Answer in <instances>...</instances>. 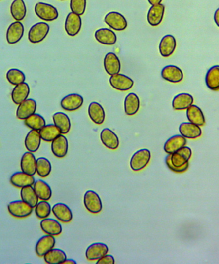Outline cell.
I'll return each mask as SVG.
<instances>
[{
	"label": "cell",
	"instance_id": "obj_1",
	"mask_svg": "<svg viewBox=\"0 0 219 264\" xmlns=\"http://www.w3.org/2000/svg\"><path fill=\"white\" fill-rule=\"evenodd\" d=\"M192 150L190 147H184L175 153L169 154L165 158V164L171 171L182 173L188 170L189 160L192 157Z\"/></svg>",
	"mask_w": 219,
	"mask_h": 264
},
{
	"label": "cell",
	"instance_id": "obj_2",
	"mask_svg": "<svg viewBox=\"0 0 219 264\" xmlns=\"http://www.w3.org/2000/svg\"><path fill=\"white\" fill-rule=\"evenodd\" d=\"M8 211L13 217L16 218H25L31 216L33 212V207L24 201H13L8 203Z\"/></svg>",
	"mask_w": 219,
	"mask_h": 264
},
{
	"label": "cell",
	"instance_id": "obj_3",
	"mask_svg": "<svg viewBox=\"0 0 219 264\" xmlns=\"http://www.w3.org/2000/svg\"><path fill=\"white\" fill-rule=\"evenodd\" d=\"M35 12L38 18L47 22L56 20L59 18V12L50 4L38 2L35 6Z\"/></svg>",
	"mask_w": 219,
	"mask_h": 264
},
{
	"label": "cell",
	"instance_id": "obj_4",
	"mask_svg": "<svg viewBox=\"0 0 219 264\" xmlns=\"http://www.w3.org/2000/svg\"><path fill=\"white\" fill-rule=\"evenodd\" d=\"M151 158L149 150L142 149L135 152L130 160V167L133 171H139L145 169Z\"/></svg>",
	"mask_w": 219,
	"mask_h": 264
},
{
	"label": "cell",
	"instance_id": "obj_5",
	"mask_svg": "<svg viewBox=\"0 0 219 264\" xmlns=\"http://www.w3.org/2000/svg\"><path fill=\"white\" fill-rule=\"evenodd\" d=\"M49 25L45 22H38L34 25L29 32V40L32 44H39L42 42L49 32Z\"/></svg>",
	"mask_w": 219,
	"mask_h": 264
},
{
	"label": "cell",
	"instance_id": "obj_6",
	"mask_svg": "<svg viewBox=\"0 0 219 264\" xmlns=\"http://www.w3.org/2000/svg\"><path fill=\"white\" fill-rule=\"evenodd\" d=\"M86 209L92 214H99L102 212L103 205L100 195L93 190H88L83 197Z\"/></svg>",
	"mask_w": 219,
	"mask_h": 264
},
{
	"label": "cell",
	"instance_id": "obj_7",
	"mask_svg": "<svg viewBox=\"0 0 219 264\" xmlns=\"http://www.w3.org/2000/svg\"><path fill=\"white\" fill-rule=\"evenodd\" d=\"M105 22L116 31H124L128 27L127 20L123 15L117 12H110L105 16Z\"/></svg>",
	"mask_w": 219,
	"mask_h": 264
},
{
	"label": "cell",
	"instance_id": "obj_8",
	"mask_svg": "<svg viewBox=\"0 0 219 264\" xmlns=\"http://www.w3.org/2000/svg\"><path fill=\"white\" fill-rule=\"evenodd\" d=\"M82 20L81 16L73 12L69 13L65 21V31L68 35L74 37L81 31Z\"/></svg>",
	"mask_w": 219,
	"mask_h": 264
},
{
	"label": "cell",
	"instance_id": "obj_9",
	"mask_svg": "<svg viewBox=\"0 0 219 264\" xmlns=\"http://www.w3.org/2000/svg\"><path fill=\"white\" fill-rule=\"evenodd\" d=\"M109 82L111 87L121 91H128L134 85V81L130 77L120 73L110 77Z\"/></svg>",
	"mask_w": 219,
	"mask_h": 264
},
{
	"label": "cell",
	"instance_id": "obj_10",
	"mask_svg": "<svg viewBox=\"0 0 219 264\" xmlns=\"http://www.w3.org/2000/svg\"><path fill=\"white\" fill-rule=\"evenodd\" d=\"M84 99L82 96L77 93H72L64 96L61 100V106L64 110L74 111L83 106Z\"/></svg>",
	"mask_w": 219,
	"mask_h": 264
},
{
	"label": "cell",
	"instance_id": "obj_11",
	"mask_svg": "<svg viewBox=\"0 0 219 264\" xmlns=\"http://www.w3.org/2000/svg\"><path fill=\"white\" fill-rule=\"evenodd\" d=\"M24 26L21 21H15L10 24L6 31V41L10 44H14L22 39L24 35Z\"/></svg>",
	"mask_w": 219,
	"mask_h": 264
},
{
	"label": "cell",
	"instance_id": "obj_12",
	"mask_svg": "<svg viewBox=\"0 0 219 264\" xmlns=\"http://www.w3.org/2000/svg\"><path fill=\"white\" fill-rule=\"evenodd\" d=\"M109 252V247L102 242H95L88 247L85 252L86 258L89 261H98Z\"/></svg>",
	"mask_w": 219,
	"mask_h": 264
},
{
	"label": "cell",
	"instance_id": "obj_13",
	"mask_svg": "<svg viewBox=\"0 0 219 264\" xmlns=\"http://www.w3.org/2000/svg\"><path fill=\"white\" fill-rule=\"evenodd\" d=\"M36 179L34 176L24 172H16L10 178V183L15 187L22 188L28 186H33Z\"/></svg>",
	"mask_w": 219,
	"mask_h": 264
},
{
	"label": "cell",
	"instance_id": "obj_14",
	"mask_svg": "<svg viewBox=\"0 0 219 264\" xmlns=\"http://www.w3.org/2000/svg\"><path fill=\"white\" fill-rule=\"evenodd\" d=\"M104 66L105 70L110 76L119 74L121 71V61L117 55L113 52H109L105 55Z\"/></svg>",
	"mask_w": 219,
	"mask_h": 264
},
{
	"label": "cell",
	"instance_id": "obj_15",
	"mask_svg": "<svg viewBox=\"0 0 219 264\" xmlns=\"http://www.w3.org/2000/svg\"><path fill=\"white\" fill-rule=\"evenodd\" d=\"M177 48V40L173 35L167 34L162 38L159 44V51L162 57H169Z\"/></svg>",
	"mask_w": 219,
	"mask_h": 264
},
{
	"label": "cell",
	"instance_id": "obj_16",
	"mask_svg": "<svg viewBox=\"0 0 219 264\" xmlns=\"http://www.w3.org/2000/svg\"><path fill=\"white\" fill-rule=\"evenodd\" d=\"M161 76L164 80L172 83H180L184 77L182 70L175 65L165 66L161 72Z\"/></svg>",
	"mask_w": 219,
	"mask_h": 264
},
{
	"label": "cell",
	"instance_id": "obj_17",
	"mask_svg": "<svg viewBox=\"0 0 219 264\" xmlns=\"http://www.w3.org/2000/svg\"><path fill=\"white\" fill-rule=\"evenodd\" d=\"M56 240L54 236L46 235L38 239L36 245V253L38 257H44L55 246Z\"/></svg>",
	"mask_w": 219,
	"mask_h": 264
},
{
	"label": "cell",
	"instance_id": "obj_18",
	"mask_svg": "<svg viewBox=\"0 0 219 264\" xmlns=\"http://www.w3.org/2000/svg\"><path fill=\"white\" fill-rule=\"evenodd\" d=\"M51 151L57 158H63L68 152V141L63 134L59 135L51 141Z\"/></svg>",
	"mask_w": 219,
	"mask_h": 264
},
{
	"label": "cell",
	"instance_id": "obj_19",
	"mask_svg": "<svg viewBox=\"0 0 219 264\" xmlns=\"http://www.w3.org/2000/svg\"><path fill=\"white\" fill-rule=\"evenodd\" d=\"M179 132L182 136L186 139H196L202 134L200 126L191 122H182L179 127Z\"/></svg>",
	"mask_w": 219,
	"mask_h": 264
},
{
	"label": "cell",
	"instance_id": "obj_20",
	"mask_svg": "<svg viewBox=\"0 0 219 264\" xmlns=\"http://www.w3.org/2000/svg\"><path fill=\"white\" fill-rule=\"evenodd\" d=\"M36 102L35 100L27 99L19 105L16 111V117L19 120H25L36 113Z\"/></svg>",
	"mask_w": 219,
	"mask_h": 264
},
{
	"label": "cell",
	"instance_id": "obj_21",
	"mask_svg": "<svg viewBox=\"0 0 219 264\" xmlns=\"http://www.w3.org/2000/svg\"><path fill=\"white\" fill-rule=\"evenodd\" d=\"M164 13L165 6L163 4L152 5L147 13V19L149 24L152 27H157L162 23Z\"/></svg>",
	"mask_w": 219,
	"mask_h": 264
},
{
	"label": "cell",
	"instance_id": "obj_22",
	"mask_svg": "<svg viewBox=\"0 0 219 264\" xmlns=\"http://www.w3.org/2000/svg\"><path fill=\"white\" fill-rule=\"evenodd\" d=\"M94 37L100 44L108 46L115 44L117 40L115 32L107 28L97 30L94 34Z\"/></svg>",
	"mask_w": 219,
	"mask_h": 264
},
{
	"label": "cell",
	"instance_id": "obj_23",
	"mask_svg": "<svg viewBox=\"0 0 219 264\" xmlns=\"http://www.w3.org/2000/svg\"><path fill=\"white\" fill-rule=\"evenodd\" d=\"M20 166L21 171L34 176L36 173V159L33 152H26L21 157Z\"/></svg>",
	"mask_w": 219,
	"mask_h": 264
},
{
	"label": "cell",
	"instance_id": "obj_24",
	"mask_svg": "<svg viewBox=\"0 0 219 264\" xmlns=\"http://www.w3.org/2000/svg\"><path fill=\"white\" fill-rule=\"evenodd\" d=\"M101 141L109 149H117L119 146V139L117 135L109 128H105L100 134Z\"/></svg>",
	"mask_w": 219,
	"mask_h": 264
},
{
	"label": "cell",
	"instance_id": "obj_25",
	"mask_svg": "<svg viewBox=\"0 0 219 264\" xmlns=\"http://www.w3.org/2000/svg\"><path fill=\"white\" fill-rule=\"evenodd\" d=\"M40 228L43 232L53 236L61 235L62 232V227L61 223L54 219L46 218L40 223Z\"/></svg>",
	"mask_w": 219,
	"mask_h": 264
},
{
	"label": "cell",
	"instance_id": "obj_26",
	"mask_svg": "<svg viewBox=\"0 0 219 264\" xmlns=\"http://www.w3.org/2000/svg\"><path fill=\"white\" fill-rule=\"evenodd\" d=\"M186 138L181 134L175 135L167 139L165 143L164 149L166 153L172 154L186 146Z\"/></svg>",
	"mask_w": 219,
	"mask_h": 264
},
{
	"label": "cell",
	"instance_id": "obj_27",
	"mask_svg": "<svg viewBox=\"0 0 219 264\" xmlns=\"http://www.w3.org/2000/svg\"><path fill=\"white\" fill-rule=\"evenodd\" d=\"M52 212L56 218L61 222L68 223L73 220L72 211L66 204L62 203L55 204L52 207Z\"/></svg>",
	"mask_w": 219,
	"mask_h": 264
},
{
	"label": "cell",
	"instance_id": "obj_28",
	"mask_svg": "<svg viewBox=\"0 0 219 264\" xmlns=\"http://www.w3.org/2000/svg\"><path fill=\"white\" fill-rule=\"evenodd\" d=\"M41 136L39 131L32 130L30 131L25 139V146L28 151L36 152L39 149L41 144Z\"/></svg>",
	"mask_w": 219,
	"mask_h": 264
},
{
	"label": "cell",
	"instance_id": "obj_29",
	"mask_svg": "<svg viewBox=\"0 0 219 264\" xmlns=\"http://www.w3.org/2000/svg\"><path fill=\"white\" fill-rule=\"evenodd\" d=\"M90 119L94 124L101 125L105 120V111L104 107L97 102H92L88 108Z\"/></svg>",
	"mask_w": 219,
	"mask_h": 264
},
{
	"label": "cell",
	"instance_id": "obj_30",
	"mask_svg": "<svg viewBox=\"0 0 219 264\" xmlns=\"http://www.w3.org/2000/svg\"><path fill=\"white\" fill-rule=\"evenodd\" d=\"M30 92L31 89L27 83H23L15 86L11 94L13 102L16 105L20 104L23 101L28 99Z\"/></svg>",
	"mask_w": 219,
	"mask_h": 264
},
{
	"label": "cell",
	"instance_id": "obj_31",
	"mask_svg": "<svg viewBox=\"0 0 219 264\" xmlns=\"http://www.w3.org/2000/svg\"><path fill=\"white\" fill-rule=\"evenodd\" d=\"M194 104V97L189 93H180L174 97L172 106L175 110H186Z\"/></svg>",
	"mask_w": 219,
	"mask_h": 264
},
{
	"label": "cell",
	"instance_id": "obj_32",
	"mask_svg": "<svg viewBox=\"0 0 219 264\" xmlns=\"http://www.w3.org/2000/svg\"><path fill=\"white\" fill-rule=\"evenodd\" d=\"M186 117L191 123L203 126L206 123L205 115L200 107L192 104L186 109Z\"/></svg>",
	"mask_w": 219,
	"mask_h": 264
},
{
	"label": "cell",
	"instance_id": "obj_33",
	"mask_svg": "<svg viewBox=\"0 0 219 264\" xmlns=\"http://www.w3.org/2000/svg\"><path fill=\"white\" fill-rule=\"evenodd\" d=\"M124 111L126 115L133 116L138 112L140 109V100L134 93L128 94L124 100Z\"/></svg>",
	"mask_w": 219,
	"mask_h": 264
},
{
	"label": "cell",
	"instance_id": "obj_34",
	"mask_svg": "<svg viewBox=\"0 0 219 264\" xmlns=\"http://www.w3.org/2000/svg\"><path fill=\"white\" fill-rule=\"evenodd\" d=\"M33 187L38 199L40 200L49 201L52 196V190L50 186L43 180H36L34 182Z\"/></svg>",
	"mask_w": 219,
	"mask_h": 264
},
{
	"label": "cell",
	"instance_id": "obj_35",
	"mask_svg": "<svg viewBox=\"0 0 219 264\" xmlns=\"http://www.w3.org/2000/svg\"><path fill=\"white\" fill-rule=\"evenodd\" d=\"M207 87L212 91L219 90V65H215L208 70L205 77Z\"/></svg>",
	"mask_w": 219,
	"mask_h": 264
},
{
	"label": "cell",
	"instance_id": "obj_36",
	"mask_svg": "<svg viewBox=\"0 0 219 264\" xmlns=\"http://www.w3.org/2000/svg\"><path fill=\"white\" fill-rule=\"evenodd\" d=\"M53 123L61 131L62 134H68L71 130V121L66 114L62 112L55 113L53 115Z\"/></svg>",
	"mask_w": 219,
	"mask_h": 264
},
{
	"label": "cell",
	"instance_id": "obj_37",
	"mask_svg": "<svg viewBox=\"0 0 219 264\" xmlns=\"http://www.w3.org/2000/svg\"><path fill=\"white\" fill-rule=\"evenodd\" d=\"M10 13L16 21L23 20L27 15V6L23 0H14L10 6Z\"/></svg>",
	"mask_w": 219,
	"mask_h": 264
},
{
	"label": "cell",
	"instance_id": "obj_38",
	"mask_svg": "<svg viewBox=\"0 0 219 264\" xmlns=\"http://www.w3.org/2000/svg\"><path fill=\"white\" fill-rule=\"evenodd\" d=\"M44 261L48 264H62L67 259V255L61 249L53 248L44 255Z\"/></svg>",
	"mask_w": 219,
	"mask_h": 264
},
{
	"label": "cell",
	"instance_id": "obj_39",
	"mask_svg": "<svg viewBox=\"0 0 219 264\" xmlns=\"http://www.w3.org/2000/svg\"><path fill=\"white\" fill-rule=\"evenodd\" d=\"M40 136L42 140L47 142H51L54 139L62 134L61 131L55 124H48L39 131Z\"/></svg>",
	"mask_w": 219,
	"mask_h": 264
},
{
	"label": "cell",
	"instance_id": "obj_40",
	"mask_svg": "<svg viewBox=\"0 0 219 264\" xmlns=\"http://www.w3.org/2000/svg\"><path fill=\"white\" fill-rule=\"evenodd\" d=\"M21 198L29 204L31 207L35 208L38 203V197L32 186H25L21 188Z\"/></svg>",
	"mask_w": 219,
	"mask_h": 264
},
{
	"label": "cell",
	"instance_id": "obj_41",
	"mask_svg": "<svg viewBox=\"0 0 219 264\" xmlns=\"http://www.w3.org/2000/svg\"><path fill=\"white\" fill-rule=\"evenodd\" d=\"M25 124L31 130L36 131H40L46 125L44 118L37 113H34L25 119Z\"/></svg>",
	"mask_w": 219,
	"mask_h": 264
},
{
	"label": "cell",
	"instance_id": "obj_42",
	"mask_svg": "<svg viewBox=\"0 0 219 264\" xmlns=\"http://www.w3.org/2000/svg\"><path fill=\"white\" fill-rule=\"evenodd\" d=\"M51 169L52 167L48 159L44 157L36 159V173L40 177L43 178L48 177L50 175Z\"/></svg>",
	"mask_w": 219,
	"mask_h": 264
},
{
	"label": "cell",
	"instance_id": "obj_43",
	"mask_svg": "<svg viewBox=\"0 0 219 264\" xmlns=\"http://www.w3.org/2000/svg\"><path fill=\"white\" fill-rule=\"evenodd\" d=\"M6 79L11 85L16 86L25 83L26 76L20 70L12 68L8 71L6 74Z\"/></svg>",
	"mask_w": 219,
	"mask_h": 264
},
{
	"label": "cell",
	"instance_id": "obj_44",
	"mask_svg": "<svg viewBox=\"0 0 219 264\" xmlns=\"http://www.w3.org/2000/svg\"><path fill=\"white\" fill-rule=\"evenodd\" d=\"M35 208L36 216L40 220L48 218L52 211V208L48 201L41 200V201L38 202Z\"/></svg>",
	"mask_w": 219,
	"mask_h": 264
},
{
	"label": "cell",
	"instance_id": "obj_45",
	"mask_svg": "<svg viewBox=\"0 0 219 264\" xmlns=\"http://www.w3.org/2000/svg\"><path fill=\"white\" fill-rule=\"evenodd\" d=\"M87 6V0H71L70 8L72 12L82 16L84 14Z\"/></svg>",
	"mask_w": 219,
	"mask_h": 264
},
{
	"label": "cell",
	"instance_id": "obj_46",
	"mask_svg": "<svg viewBox=\"0 0 219 264\" xmlns=\"http://www.w3.org/2000/svg\"><path fill=\"white\" fill-rule=\"evenodd\" d=\"M114 257L111 255H105V256L102 258L98 260L96 262V264H115Z\"/></svg>",
	"mask_w": 219,
	"mask_h": 264
},
{
	"label": "cell",
	"instance_id": "obj_47",
	"mask_svg": "<svg viewBox=\"0 0 219 264\" xmlns=\"http://www.w3.org/2000/svg\"><path fill=\"white\" fill-rule=\"evenodd\" d=\"M214 21L217 26L219 27V8L216 10L214 14Z\"/></svg>",
	"mask_w": 219,
	"mask_h": 264
},
{
	"label": "cell",
	"instance_id": "obj_48",
	"mask_svg": "<svg viewBox=\"0 0 219 264\" xmlns=\"http://www.w3.org/2000/svg\"><path fill=\"white\" fill-rule=\"evenodd\" d=\"M147 1L149 2V4H151V5L152 6L160 4L162 3L163 0H147Z\"/></svg>",
	"mask_w": 219,
	"mask_h": 264
},
{
	"label": "cell",
	"instance_id": "obj_49",
	"mask_svg": "<svg viewBox=\"0 0 219 264\" xmlns=\"http://www.w3.org/2000/svg\"><path fill=\"white\" fill-rule=\"evenodd\" d=\"M76 261H74L73 259H66L65 261H64L62 264H76Z\"/></svg>",
	"mask_w": 219,
	"mask_h": 264
},
{
	"label": "cell",
	"instance_id": "obj_50",
	"mask_svg": "<svg viewBox=\"0 0 219 264\" xmlns=\"http://www.w3.org/2000/svg\"><path fill=\"white\" fill-rule=\"evenodd\" d=\"M59 1H66V0H59Z\"/></svg>",
	"mask_w": 219,
	"mask_h": 264
},
{
	"label": "cell",
	"instance_id": "obj_51",
	"mask_svg": "<svg viewBox=\"0 0 219 264\" xmlns=\"http://www.w3.org/2000/svg\"><path fill=\"white\" fill-rule=\"evenodd\" d=\"M0 1H1V0H0Z\"/></svg>",
	"mask_w": 219,
	"mask_h": 264
}]
</instances>
